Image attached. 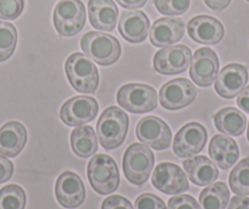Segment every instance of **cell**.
<instances>
[{"label": "cell", "instance_id": "6da1fadb", "mask_svg": "<svg viewBox=\"0 0 249 209\" xmlns=\"http://www.w3.org/2000/svg\"><path fill=\"white\" fill-rule=\"evenodd\" d=\"M127 130V114L117 107L107 108L98 120V139L105 150L110 151L120 147L126 138Z\"/></svg>", "mask_w": 249, "mask_h": 209}, {"label": "cell", "instance_id": "7a4b0ae2", "mask_svg": "<svg viewBox=\"0 0 249 209\" xmlns=\"http://www.w3.org/2000/svg\"><path fill=\"white\" fill-rule=\"evenodd\" d=\"M70 85L81 93H94L99 86V74L94 62L82 53H73L65 64Z\"/></svg>", "mask_w": 249, "mask_h": 209}, {"label": "cell", "instance_id": "3957f363", "mask_svg": "<svg viewBox=\"0 0 249 209\" xmlns=\"http://www.w3.org/2000/svg\"><path fill=\"white\" fill-rule=\"evenodd\" d=\"M154 153L142 143H133L126 150L122 160L124 176L131 184L142 186L154 168Z\"/></svg>", "mask_w": 249, "mask_h": 209}, {"label": "cell", "instance_id": "277c9868", "mask_svg": "<svg viewBox=\"0 0 249 209\" xmlns=\"http://www.w3.org/2000/svg\"><path fill=\"white\" fill-rule=\"evenodd\" d=\"M81 48L87 57L102 66L115 64L121 55V45L114 36L95 31L83 36Z\"/></svg>", "mask_w": 249, "mask_h": 209}, {"label": "cell", "instance_id": "5b68a950", "mask_svg": "<svg viewBox=\"0 0 249 209\" xmlns=\"http://www.w3.org/2000/svg\"><path fill=\"white\" fill-rule=\"evenodd\" d=\"M88 180L97 193L110 194L115 192L120 184L117 165L111 157L97 154L90 159L87 169Z\"/></svg>", "mask_w": 249, "mask_h": 209}, {"label": "cell", "instance_id": "8992f818", "mask_svg": "<svg viewBox=\"0 0 249 209\" xmlns=\"http://www.w3.org/2000/svg\"><path fill=\"white\" fill-rule=\"evenodd\" d=\"M54 26L62 37H73L86 25V6L81 0H61L54 9Z\"/></svg>", "mask_w": 249, "mask_h": 209}, {"label": "cell", "instance_id": "52a82bcc", "mask_svg": "<svg viewBox=\"0 0 249 209\" xmlns=\"http://www.w3.org/2000/svg\"><path fill=\"white\" fill-rule=\"evenodd\" d=\"M117 103L122 109L133 114H143L158 107L157 91L143 83H128L117 92Z\"/></svg>", "mask_w": 249, "mask_h": 209}, {"label": "cell", "instance_id": "ba28073f", "mask_svg": "<svg viewBox=\"0 0 249 209\" xmlns=\"http://www.w3.org/2000/svg\"><path fill=\"white\" fill-rule=\"evenodd\" d=\"M192 57V52L187 45H170L154 55L153 66L161 75H177L190 67Z\"/></svg>", "mask_w": 249, "mask_h": 209}, {"label": "cell", "instance_id": "9c48e42d", "mask_svg": "<svg viewBox=\"0 0 249 209\" xmlns=\"http://www.w3.org/2000/svg\"><path fill=\"white\" fill-rule=\"evenodd\" d=\"M208 133L199 122H190L178 130L174 138V153L179 158H191L203 151Z\"/></svg>", "mask_w": 249, "mask_h": 209}, {"label": "cell", "instance_id": "30bf717a", "mask_svg": "<svg viewBox=\"0 0 249 209\" xmlns=\"http://www.w3.org/2000/svg\"><path fill=\"white\" fill-rule=\"evenodd\" d=\"M197 90L187 78H175L161 87L159 92L160 104L166 110H178L195 102Z\"/></svg>", "mask_w": 249, "mask_h": 209}, {"label": "cell", "instance_id": "8fae6325", "mask_svg": "<svg viewBox=\"0 0 249 209\" xmlns=\"http://www.w3.org/2000/svg\"><path fill=\"white\" fill-rule=\"evenodd\" d=\"M136 136L141 142L157 151L169 148L172 139L170 127L158 116H145L140 120L136 127Z\"/></svg>", "mask_w": 249, "mask_h": 209}, {"label": "cell", "instance_id": "7c38bea8", "mask_svg": "<svg viewBox=\"0 0 249 209\" xmlns=\"http://www.w3.org/2000/svg\"><path fill=\"white\" fill-rule=\"evenodd\" d=\"M97 100L87 95H77L64 103L60 110V119L68 126H83L95 119L98 114Z\"/></svg>", "mask_w": 249, "mask_h": 209}, {"label": "cell", "instance_id": "4fadbf2b", "mask_svg": "<svg viewBox=\"0 0 249 209\" xmlns=\"http://www.w3.org/2000/svg\"><path fill=\"white\" fill-rule=\"evenodd\" d=\"M152 184L158 191L165 194H179L190 189L183 170L172 163H160L155 168Z\"/></svg>", "mask_w": 249, "mask_h": 209}, {"label": "cell", "instance_id": "5bb4252c", "mask_svg": "<svg viewBox=\"0 0 249 209\" xmlns=\"http://www.w3.org/2000/svg\"><path fill=\"white\" fill-rule=\"evenodd\" d=\"M219 57L210 48H199L192 57L190 76L196 85L209 87L217 77L219 73Z\"/></svg>", "mask_w": 249, "mask_h": 209}, {"label": "cell", "instance_id": "9a60e30c", "mask_svg": "<svg viewBox=\"0 0 249 209\" xmlns=\"http://www.w3.org/2000/svg\"><path fill=\"white\" fill-rule=\"evenodd\" d=\"M248 81L247 67L241 64L226 65L215 80V91L220 97L232 99L243 91Z\"/></svg>", "mask_w": 249, "mask_h": 209}, {"label": "cell", "instance_id": "2e32d148", "mask_svg": "<svg viewBox=\"0 0 249 209\" xmlns=\"http://www.w3.org/2000/svg\"><path fill=\"white\" fill-rule=\"evenodd\" d=\"M55 196L62 207L77 208L85 202L86 198L83 181L75 172H62L55 184Z\"/></svg>", "mask_w": 249, "mask_h": 209}, {"label": "cell", "instance_id": "e0dca14e", "mask_svg": "<svg viewBox=\"0 0 249 209\" xmlns=\"http://www.w3.org/2000/svg\"><path fill=\"white\" fill-rule=\"evenodd\" d=\"M188 35L195 42L200 44H217L225 36V28L217 19L208 15L193 18L187 25Z\"/></svg>", "mask_w": 249, "mask_h": 209}, {"label": "cell", "instance_id": "ac0fdd59", "mask_svg": "<svg viewBox=\"0 0 249 209\" xmlns=\"http://www.w3.org/2000/svg\"><path fill=\"white\" fill-rule=\"evenodd\" d=\"M184 35V23L181 19L162 18L153 23L149 39L154 47L166 48L179 42Z\"/></svg>", "mask_w": 249, "mask_h": 209}, {"label": "cell", "instance_id": "d6986e66", "mask_svg": "<svg viewBox=\"0 0 249 209\" xmlns=\"http://www.w3.org/2000/svg\"><path fill=\"white\" fill-rule=\"evenodd\" d=\"M149 19L143 11H124L120 16L119 32L130 43H142L149 32Z\"/></svg>", "mask_w": 249, "mask_h": 209}, {"label": "cell", "instance_id": "ffe728a7", "mask_svg": "<svg viewBox=\"0 0 249 209\" xmlns=\"http://www.w3.org/2000/svg\"><path fill=\"white\" fill-rule=\"evenodd\" d=\"M27 142V130L21 122L10 121L0 127V154L14 158L20 154Z\"/></svg>", "mask_w": 249, "mask_h": 209}, {"label": "cell", "instance_id": "44dd1931", "mask_svg": "<svg viewBox=\"0 0 249 209\" xmlns=\"http://www.w3.org/2000/svg\"><path fill=\"white\" fill-rule=\"evenodd\" d=\"M88 16L95 30L110 32L115 28L119 18V9L114 0H89Z\"/></svg>", "mask_w": 249, "mask_h": 209}, {"label": "cell", "instance_id": "7402d4cb", "mask_svg": "<svg viewBox=\"0 0 249 209\" xmlns=\"http://www.w3.org/2000/svg\"><path fill=\"white\" fill-rule=\"evenodd\" d=\"M209 155L217 167L227 170L233 167L238 160V146L231 137L225 134H215L210 141Z\"/></svg>", "mask_w": 249, "mask_h": 209}, {"label": "cell", "instance_id": "603a6c76", "mask_svg": "<svg viewBox=\"0 0 249 209\" xmlns=\"http://www.w3.org/2000/svg\"><path fill=\"white\" fill-rule=\"evenodd\" d=\"M183 169L188 179L197 186H209L219 177L216 165L204 155L186 159L183 162Z\"/></svg>", "mask_w": 249, "mask_h": 209}, {"label": "cell", "instance_id": "cb8c5ba5", "mask_svg": "<svg viewBox=\"0 0 249 209\" xmlns=\"http://www.w3.org/2000/svg\"><path fill=\"white\" fill-rule=\"evenodd\" d=\"M214 124L217 131L227 136H241L247 127V117L241 110L227 107L214 115Z\"/></svg>", "mask_w": 249, "mask_h": 209}, {"label": "cell", "instance_id": "d4e9b609", "mask_svg": "<svg viewBox=\"0 0 249 209\" xmlns=\"http://www.w3.org/2000/svg\"><path fill=\"white\" fill-rule=\"evenodd\" d=\"M71 148L80 158H89L98 151V138L90 126L76 127L71 133Z\"/></svg>", "mask_w": 249, "mask_h": 209}, {"label": "cell", "instance_id": "484cf974", "mask_svg": "<svg viewBox=\"0 0 249 209\" xmlns=\"http://www.w3.org/2000/svg\"><path fill=\"white\" fill-rule=\"evenodd\" d=\"M230 201V191L224 182H215L205 187L199 194L202 209H225Z\"/></svg>", "mask_w": 249, "mask_h": 209}, {"label": "cell", "instance_id": "4316f807", "mask_svg": "<svg viewBox=\"0 0 249 209\" xmlns=\"http://www.w3.org/2000/svg\"><path fill=\"white\" fill-rule=\"evenodd\" d=\"M230 187L237 196L249 194V158L242 159L230 174Z\"/></svg>", "mask_w": 249, "mask_h": 209}, {"label": "cell", "instance_id": "83f0119b", "mask_svg": "<svg viewBox=\"0 0 249 209\" xmlns=\"http://www.w3.org/2000/svg\"><path fill=\"white\" fill-rule=\"evenodd\" d=\"M18 31L10 22L0 21V62L6 61L15 52Z\"/></svg>", "mask_w": 249, "mask_h": 209}, {"label": "cell", "instance_id": "f1b7e54d", "mask_svg": "<svg viewBox=\"0 0 249 209\" xmlns=\"http://www.w3.org/2000/svg\"><path fill=\"white\" fill-rule=\"evenodd\" d=\"M26 193L18 185H8L0 190V209H25Z\"/></svg>", "mask_w": 249, "mask_h": 209}, {"label": "cell", "instance_id": "f546056e", "mask_svg": "<svg viewBox=\"0 0 249 209\" xmlns=\"http://www.w3.org/2000/svg\"><path fill=\"white\" fill-rule=\"evenodd\" d=\"M154 5L162 15L178 16L190 9L191 0H154Z\"/></svg>", "mask_w": 249, "mask_h": 209}, {"label": "cell", "instance_id": "4dcf8cb0", "mask_svg": "<svg viewBox=\"0 0 249 209\" xmlns=\"http://www.w3.org/2000/svg\"><path fill=\"white\" fill-rule=\"evenodd\" d=\"M25 0H0V19L15 20L22 14Z\"/></svg>", "mask_w": 249, "mask_h": 209}, {"label": "cell", "instance_id": "1f68e13d", "mask_svg": "<svg viewBox=\"0 0 249 209\" xmlns=\"http://www.w3.org/2000/svg\"><path fill=\"white\" fill-rule=\"evenodd\" d=\"M135 209H167L164 201L153 193H143L135 202Z\"/></svg>", "mask_w": 249, "mask_h": 209}, {"label": "cell", "instance_id": "d6a6232c", "mask_svg": "<svg viewBox=\"0 0 249 209\" xmlns=\"http://www.w3.org/2000/svg\"><path fill=\"white\" fill-rule=\"evenodd\" d=\"M169 209H202L198 202L188 194H181L170 198Z\"/></svg>", "mask_w": 249, "mask_h": 209}, {"label": "cell", "instance_id": "836d02e7", "mask_svg": "<svg viewBox=\"0 0 249 209\" xmlns=\"http://www.w3.org/2000/svg\"><path fill=\"white\" fill-rule=\"evenodd\" d=\"M102 209H135L128 199L122 196H110L104 199Z\"/></svg>", "mask_w": 249, "mask_h": 209}, {"label": "cell", "instance_id": "e575fe53", "mask_svg": "<svg viewBox=\"0 0 249 209\" xmlns=\"http://www.w3.org/2000/svg\"><path fill=\"white\" fill-rule=\"evenodd\" d=\"M14 174V164L5 158L4 155H0V184L6 182L11 179Z\"/></svg>", "mask_w": 249, "mask_h": 209}, {"label": "cell", "instance_id": "d590c367", "mask_svg": "<svg viewBox=\"0 0 249 209\" xmlns=\"http://www.w3.org/2000/svg\"><path fill=\"white\" fill-rule=\"evenodd\" d=\"M237 105H238L244 113L249 114V86L243 88V91L238 95V98H237Z\"/></svg>", "mask_w": 249, "mask_h": 209}, {"label": "cell", "instance_id": "8d00e7d4", "mask_svg": "<svg viewBox=\"0 0 249 209\" xmlns=\"http://www.w3.org/2000/svg\"><path fill=\"white\" fill-rule=\"evenodd\" d=\"M227 209H249V198L244 196L233 197Z\"/></svg>", "mask_w": 249, "mask_h": 209}, {"label": "cell", "instance_id": "74e56055", "mask_svg": "<svg viewBox=\"0 0 249 209\" xmlns=\"http://www.w3.org/2000/svg\"><path fill=\"white\" fill-rule=\"evenodd\" d=\"M204 3L207 4L208 8L215 11H222L230 5L231 0H204Z\"/></svg>", "mask_w": 249, "mask_h": 209}, {"label": "cell", "instance_id": "f35d334b", "mask_svg": "<svg viewBox=\"0 0 249 209\" xmlns=\"http://www.w3.org/2000/svg\"><path fill=\"white\" fill-rule=\"evenodd\" d=\"M116 3L124 9H140L145 5L147 0H116Z\"/></svg>", "mask_w": 249, "mask_h": 209}, {"label": "cell", "instance_id": "ab89813d", "mask_svg": "<svg viewBox=\"0 0 249 209\" xmlns=\"http://www.w3.org/2000/svg\"><path fill=\"white\" fill-rule=\"evenodd\" d=\"M247 138H248V142H249V124H248V130H247Z\"/></svg>", "mask_w": 249, "mask_h": 209}, {"label": "cell", "instance_id": "60d3db41", "mask_svg": "<svg viewBox=\"0 0 249 209\" xmlns=\"http://www.w3.org/2000/svg\"><path fill=\"white\" fill-rule=\"evenodd\" d=\"M247 1H249V0H247Z\"/></svg>", "mask_w": 249, "mask_h": 209}]
</instances>
